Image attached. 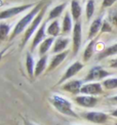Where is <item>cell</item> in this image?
I'll return each mask as SVG.
<instances>
[{"label":"cell","instance_id":"1","mask_svg":"<svg viewBox=\"0 0 117 125\" xmlns=\"http://www.w3.org/2000/svg\"><path fill=\"white\" fill-rule=\"evenodd\" d=\"M49 101L52 104V106L61 114H63V115L71 116V117H75V118L78 117L76 115V113L74 112V110L72 109V104L68 100H66V98H64L60 95H51Z\"/></svg>","mask_w":117,"mask_h":125},{"label":"cell","instance_id":"2","mask_svg":"<svg viewBox=\"0 0 117 125\" xmlns=\"http://www.w3.org/2000/svg\"><path fill=\"white\" fill-rule=\"evenodd\" d=\"M43 5V1H41L39 4H37L36 6L32 9V11L31 12H29L26 17H24L22 20L20 21V22L17 24V26H15V28H14V30H13V32H12V36H10V39H13L15 36L17 35H19L20 33H22L23 32V30L26 28V26H27L32 20L34 19V17L35 15L38 13V11H40V8H41V6Z\"/></svg>","mask_w":117,"mask_h":125},{"label":"cell","instance_id":"3","mask_svg":"<svg viewBox=\"0 0 117 125\" xmlns=\"http://www.w3.org/2000/svg\"><path fill=\"white\" fill-rule=\"evenodd\" d=\"M45 9H46V6H44L43 8L40 10L39 14H37V17L34 19V21H33V23H32V25L29 27V29L26 31L25 36H24V39H23V41H22V45H21L22 47H24V46L26 45V43H27V42H28V40L30 39L31 35L34 33V31L36 30V28L38 27V25L40 24L41 20H42V18H43V15H44V13H45Z\"/></svg>","mask_w":117,"mask_h":125},{"label":"cell","instance_id":"4","mask_svg":"<svg viewBox=\"0 0 117 125\" xmlns=\"http://www.w3.org/2000/svg\"><path fill=\"white\" fill-rule=\"evenodd\" d=\"M83 118H85L86 120L93 122V123H104L107 121L108 116L105 113L102 112H88V113H84L82 115Z\"/></svg>","mask_w":117,"mask_h":125},{"label":"cell","instance_id":"5","mask_svg":"<svg viewBox=\"0 0 117 125\" xmlns=\"http://www.w3.org/2000/svg\"><path fill=\"white\" fill-rule=\"evenodd\" d=\"M81 45V24L76 23L73 31V52L77 54Z\"/></svg>","mask_w":117,"mask_h":125},{"label":"cell","instance_id":"6","mask_svg":"<svg viewBox=\"0 0 117 125\" xmlns=\"http://www.w3.org/2000/svg\"><path fill=\"white\" fill-rule=\"evenodd\" d=\"M109 73L107 71L103 70L101 67H94L90 69L89 73L85 77V81H93V80H99L102 78L108 76Z\"/></svg>","mask_w":117,"mask_h":125},{"label":"cell","instance_id":"7","mask_svg":"<svg viewBox=\"0 0 117 125\" xmlns=\"http://www.w3.org/2000/svg\"><path fill=\"white\" fill-rule=\"evenodd\" d=\"M82 68H83V65L81 64L80 62H75L74 64H72V65L67 69L66 73L63 75V77L61 78V80L58 81V83H63L64 81L70 79L71 77H73L74 75H76L77 73L82 69Z\"/></svg>","mask_w":117,"mask_h":125},{"label":"cell","instance_id":"8","mask_svg":"<svg viewBox=\"0 0 117 125\" xmlns=\"http://www.w3.org/2000/svg\"><path fill=\"white\" fill-rule=\"evenodd\" d=\"M32 6V4H27V5H23V6H18V7H12L6 9L4 11L0 12V20H5L8 18H12L13 15H17L19 13H21L22 11H25L26 9H28Z\"/></svg>","mask_w":117,"mask_h":125},{"label":"cell","instance_id":"9","mask_svg":"<svg viewBox=\"0 0 117 125\" xmlns=\"http://www.w3.org/2000/svg\"><path fill=\"white\" fill-rule=\"evenodd\" d=\"M103 89L100 83H89V84L83 85L80 92L84 93L87 95H94V94H100L102 93Z\"/></svg>","mask_w":117,"mask_h":125},{"label":"cell","instance_id":"10","mask_svg":"<svg viewBox=\"0 0 117 125\" xmlns=\"http://www.w3.org/2000/svg\"><path fill=\"white\" fill-rule=\"evenodd\" d=\"M75 102L84 108H93L97 105L98 100L92 95H80L75 97Z\"/></svg>","mask_w":117,"mask_h":125},{"label":"cell","instance_id":"11","mask_svg":"<svg viewBox=\"0 0 117 125\" xmlns=\"http://www.w3.org/2000/svg\"><path fill=\"white\" fill-rule=\"evenodd\" d=\"M81 88H82V82L80 80H71L62 86V89L66 90L68 92H71L73 94L79 93Z\"/></svg>","mask_w":117,"mask_h":125},{"label":"cell","instance_id":"12","mask_svg":"<svg viewBox=\"0 0 117 125\" xmlns=\"http://www.w3.org/2000/svg\"><path fill=\"white\" fill-rule=\"evenodd\" d=\"M69 51H64V52H61V53H58L57 54L56 56H54V59L51 60V62H50V65H49V68H48V70L47 71H51V70H54L55 68H57L58 65L61 64V62L66 59V56L68 54Z\"/></svg>","mask_w":117,"mask_h":125},{"label":"cell","instance_id":"13","mask_svg":"<svg viewBox=\"0 0 117 125\" xmlns=\"http://www.w3.org/2000/svg\"><path fill=\"white\" fill-rule=\"evenodd\" d=\"M69 43V39L68 38H60L56 41V43L54 45V48H52V52L56 53V52H60V51L64 50L67 45Z\"/></svg>","mask_w":117,"mask_h":125},{"label":"cell","instance_id":"14","mask_svg":"<svg viewBox=\"0 0 117 125\" xmlns=\"http://www.w3.org/2000/svg\"><path fill=\"white\" fill-rule=\"evenodd\" d=\"M44 30H45V24L42 25L41 27H40V29L37 31L36 36H35V38H34V40H33V43H32L31 50H34V49L36 48V46L41 42L42 39H43V37H44Z\"/></svg>","mask_w":117,"mask_h":125},{"label":"cell","instance_id":"15","mask_svg":"<svg viewBox=\"0 0 117 125\" xmlns=\"http://www.w3.org/2000/svg\"><path fill=\"white\" fill-rule=\"evenodd\" d=\"M26 68H27V72L30 78L34 76V72H35V68H34V61L32 55L28 52L26 55Z\"/></svg>","mask_w":117,"mask_h":125},{"label":"cell","instance_id":"16","mask_svg":"<svg viewBox=\"0 0 117 125\" xmlns=\"http://www.w3.org/2000/svg\"><path fill=\"white\" fill-rule=\"evenodd\" d=\"M46 61H47V58L45 55H43L42 58L37 62V64L35 66V72H34V76L38 77L42 72L44 71L45 69V66H46Z\"/></svg>","mask_w":117,"mask_h":125},{"label":"cell","instance_id":"17","mask_svg":"<svg viewBox=\"0 0 117 125\" xmlns=\"http://www.w3.org/2000/svg\"><path fill=\"white\" fill-rule=\"evenodd\" d=\"M101 25H102V19L98 18V19L92 24V26H90L89 34H88V37H89V38H93L94 35H97V33L99 32V30H100V28H101Z\"/></svg>","mask_w":117,"mask_h":125},{"label":"cell","instance_id":"18","mask_svg":"<svg viewBox=\"0 0 117 125\" xmlns=\"http://www.w3.org/2000/svg\"><path fill=\"white\" fill-rule=\"evenodd\" d=\"M71 11L74 20H78V18L81 15V6L76 0H72L71 2Z\"/></svg>","mask_w":117,"mask_h":125},{"label":"cell","instance_id":"19","mask_svg":"<svg viewBox=\"0 0 117 125\" xmlns=\"http://www.w3.org/2000/svg\"><path fill=\"white\" fill-rule=\"evenodd\" d=\"M52 42H54V38H47V39H45L43 42L41 43V45H40L39 53H40L41 55H44V54L47 52V50L50 48Z\"/></svg>","mask_w":117,"mask_h":125},{"label":"cell","instance_id":"20","mask_svg":"<svg viewBox=\"0 0 117 125\" xmlns=\"http://www.w3.org/2000/svg\"><path fill=\"white\" fill-rule=\"evenodd\" d=\"M65 7H66V3L61 4V5H58V6H56L55 8H52V9H51V11H50V13H49L48 19L51 20V19H56V18H58V15L62 13V11L64 10V8H65Z\"/></svg>","mask_w":117,"mask_h":125},{"label":"cell","instance_id":"21","mask_svg":"<svg viewBox=\"0 0 117 125\" xmlns=\"http://www.w3.org/2000/svg\"><path fill=\"white\" fill-rule=\"evenodd\" d=\"M116 53H117V44H114L113 46H110V47H108L105 51H103V52L99 55V59H104L106 56L113 55Z\"/></svg>","mask_w":117,"mask_h":125},{"label":"cell","instance_id":"22","mask_svg":"<svg viewBox=\"0 0 117 125\" xmlns=\"http://www.w3.org/2000/svg\"><path fill=\"white\" fill-rule=\"evenodd\" d=\"M94 40H93L87 46L85 50H84V54H83V59L84 61H88L90 59V56L94 53Z\"/></svg>","mask_w":117,"mask_h":125},{"label":"cell","instance_id":"23","mask_svg":"<svg viewBox=\"0 0 117 125\" xmlns=\"http://www.w3.org/2000/svg\"><path fill=\"white\" fill-rule=\"evenodd\" d=\"M58 32H60L58 22V21H54V22L50 24L48 30H47V33H48L49 35H51V36H57L58 34Z\"/></svg>","mask_w":117,"mask_h":125},{"label":"cell","instance_id":"24","mask_svg":"<svg viewBox=\"0 0 117 125\" xmlns=\"http://www.w3.org/2000/svg\"><path fill=\"white\" fill-rule=\"evenodd\" d=\"M70 30H71V20H70V15L67 12L63 21V33H68L70 32Z\"/></svg>","mask_w":117,"mask_h":125},{"label":"cell","instance_id":"25","mask_svg":"<svg viewBox=\"0 0 117 125\" xmlns=\"http://www.w3.org/2000/svg\"><path fill=\"white\" fill-rule=\"evenodd\" d=\"M9 30H10V28L8 25H6V24L0 25V41L6 38V36L9 33Z\"/></svg>","mask_w":117,"mask_h":125},{"label":"cell","instance_id":"26","mask_svg":"<svg viewBox=\"0 0 117 125\" xmlns=\"http://www.w3.org/2000/svg\"><path fill=\"white\" fill-rule=\"evenodd\" d=\"M103 85L107 88V89H113L117 87V78H110V79L105 80Z\"/></svg>","mask_w":117,"mask_h":125},{"label":"cell","instance_id":"27","mask_svg":"<svg viewBox=\"0 0 117 125\" xmlns=\"http://www.w3.org/2000/svg\"><path fill=\"white\" fill-rule=\"evenodd\" d=\"M94 0H89L86 4V18L89 20L93 17L94 14Z\"/></svg>","mask_w":117,"mask_h":125},{"label":"cell","instance_id":"28","mask_svg":"<svg viewBox=\"0 0 117 125\" xmlns=\"http://www.w3.org/2000/svg\"><path fill=\"white\" fill-rule=\"evenodd\" d=\"M116 0H104L103 1V6L104 7H108V6H111Z\"/></svg>","mask_w":117,"mask_h":125},{"label":"cell","instance_id":"29","mask_svg":"<svg viewBox=\"0 0 117 125\" xmlns=\"http://www.w3.org/2000/svg\"><path fill=\"white\" fill-rule=\"evenodd\" d=\"M109 31H111V28L110 26L108 25L107 22H105L104 25H103V29H102V32H109Z\"/></svg>","mask_w":117,"mask_h":125},{"label":"cell","instance_id":"30","mask_svg":"<svg viewBox=\"0 0 117 125\" xmlns=\"http://www.w3.org/2000/svg\"><path fill=\"white\" fill-rule=\"evenodd\" d=\"M110 19H111V21H112V22H113L115 25H117V12H113V13H111Z\"/></svg>","mask_w":117,"mask_h":125},{"label":"cell","instance_id":"31","mask_svg":"<svg viewBox=\"0 0 117 125\" xmlns=\"http://www.w3.org/2000/svg\"><path fill=\"white\" fill-rule=\"evenodd\" d=\"M111 67L116 68V69H117V60H114L112 62H111Z\"/></svg>","mask_w":117,"mask_h":125},{"label":"cell","instance_id":"32","mask_svg":"<svg viewBox=\"0 0 117 125\" xmlns=\"http://www.w3.org/2000/svg\"><path fill=\"white\" fill-rule=\"evenodd\" d=\"M3 52H4V50H2V51H0V61H1V59H2V55H3Z\"/></svg>","mask_w":117,"mask_h":125},{"label":"cell","instance_id":"33","mask_svg":"<svg viewBox=\"0 0 117 125\" xmlns=\"http://www.w3.org/2000/svg\"><path fill=\"white\" fill-rule=\"evenodd\" d=\"M112 115H113V116H115V117H117V110H115V111L112 113Z\"/></svg>","mask_w":117,"mask_h":125},{"label":"cell","instance_id":"34","mask_svg":"<svg viewBox=\"0 0 117 125\" xmlns=\"http://www.w3.org/2000/svg\"><path fill=\"white\" fill-rule=\"evenodd\" d=\"M3 5H4V2L2 1V0H0V7H1V6H3Z\"/></svg>","mask_w":117,"mask_h":125},{"label":"cell","instance_id":"35","mask_svg":"<svg viewBox=\"0 0 117 125\" xmlns=\"http://www.w3.org/2000/svg\"><path fill=\"white\" fill-rule=\"evenodd\" d=\"M113 101H115V102H117V96H114V97H113Z\"/></svg>","mask_w":117,"mask_h":125}]
</instances>
